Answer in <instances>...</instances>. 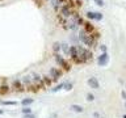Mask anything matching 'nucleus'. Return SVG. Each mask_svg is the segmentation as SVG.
I'll list each match as a JSON object with an SVG mask.
<instances>
[{
  "mask_svg": "<svg viewBox=\"0 0 126 118\" xmlns=\"http://www.w3.org/2000/svg\"><path fill=\"white\" fill-rule=\"evenodd\" d=\"M53 53H54V55L61 53V42H54L53 43Z\"/></svg>",
  "mask_w": 126,
  "mask_h": 118,
  "instance_id": "nucleus-18",
  "label": "nucleus"
},
{
  "mask_svg": "<svg viewBox=\"0 0 126 118\" xmlns=\"http://www.w3.org/2000/svg\"><path fill=\"white\" fill-rule=\"evenodd\" d=\"M83 30H84L87 34H92L93 31L96 30V28H94L89 21H84V24H83Z\"/></svg>",
  "mask_w": 126,
  "mask_h": 118,
  "instance_id": "nucleus-9",
  "label": "nucleus"
},
{
  "mask_svg": "<svg viewBox=\"0 0 126 118\" xmlns=\"http://www.w3.org/2000/svg\"><path fill=\"white\" fill-rule=\"evenodd\" d=\"M0 104H3V105H7V106H9V105H16L17 102L16 101H0Z\"/></svg>",
  "mask_w": 126,
  "mask_h": 118,
  "instance_id": "nucleus-23",
  "label": "nucleus"
},
{
  "mask_svg": "<svg viewBox=\"0 0 126 118\" xmlns=\"http://www.w3.org/2000/svg\"><path fill=\"white\" fill-rule=\"evenodd\" d=\"M51 1V5H53V8L55 11H59V8H61V4H59L58 0H50Z\"/></svg>",
  "mask_w": 126,
  "mask_h": 118,
  "instance_id": "nucleus-21",
  "label": "nucleus"
},
{
  "mask_svg": "<svg viewBox=\"0 0 126 118\" xmlns=\"http://www.w3.org/2000/svg\"><path fill=\"white\" fill-rule=\"evenodd\" d=\"M88 85L91 87V88H94V89H97L98 87H100V84H98V80L96 77H89L88 79Z\"/></svg>",
  "mask_w": 126,
  "mask_h": 118,
  "instance_id": "nucleus-13",
  "label": "nucleus"
},
{
  "mask_svg": "<svg viewBox=\"0 0 126 118\" xmlns=\"http://www.w3.org/2000/svg\"><path fill=\"white\" fill-rule=\"evenodd\" d=\"M76 49H78V57H79L81 63H88V62L92 60L93 53L89 49H85V47H83V46H76Z\"/></svg>",
  "mask_w": 126,
  "mask_h": 118,
  "instance_id": "nucleus-2",
  "label": "nucleus"
},
{
  "mask_svg": "<svg viewBox=\"0 0 126 118\" xmlns=\"http://www.w3.org/2000/svg\"><path fill=\"white\" fill-rule=\"evenodd\" d=\"M79 41L84 43V46H87L89 50L92 49V47L97 46V39H94L91 34H87L83 29L79 31Z\"/></svg>",
  "mask_w": 126,
  "mask_h": 118,
  "instance_id": "nucleus-1",
  "label": "nucleus"
},
{
  "mask_svg": "<svg viewBox=\"0 0 126 118\" xmlns=\"http://www.w3.org/2000/svg\"><path fill=\"white\" fill-rule=\"evenodd\" d=\"M54 59L57 60L58 66L63 70V72H64V71H70V70H71V63H70L68 60H66V59L63 58L61 54H55V55H54Z\"/></svg>",
  "mask_w": 126,
  "mask_h": 118,
  "instance_id": "nucleus-3",
  "label": "nucleus"
},
{
  "mask_svg": "<svg viewBox=\"0 0 126 118\" xmlns=\"http://www.w3.org/2000/svg\"><path fill=\"white\" fill-rule=\"evenodd\" d=\"M0 1H3V0H0Z\"/></svg>",
  "mask_w": 126,
  "mask_h": 118,
  "instance_id": "nucleus-36",
  "label": "nucleus"
},
{
  "mask_svg": "<svg viewBox=\"0 0 126 118\" xmlns=\"http://www.w3.org/2000/svg\"><path fill=\"white\" fill-rule=\"evenodd\" d=\"M70 58H71V60H72V63H75V64H81V62H80V59H79L78 57V49H76V45H74V46H70Z\"/></svg>",
  "mask_w": 126,
  "mask_h": 118,
  "instance_id": "nucleus-6",
  "label": "nucleus"
},
{
  "mask_svg": "<svg viewBox=\"0 0 126 118\" xmlns=\"http://www.w3.org/2000/svg\"><path fill=\"white\" fill-rule=\"evenodd\" d=\"M22 113H24V114H29V113H32V109L26 106V108H24V109H22Z\"/></svg>",
  "mask_w": 126,
  "mask_h": 118,
  "instance_id": "nucleus-24",
  "label": "nucleus"
},
{
  "mask_svg": "<svg viewBox=\"0 0 126 118\" xmlns=\"http://www.w3.org/2000/svg\"><path fill=\"white\" fill-rule=\"evenodd\" d=\"M124 118H126V114H124Z\"/></svg>",
  "mask_w": 126,
  "mask_h": 118,
  "instance_id": "nucleus-33",
  "label": "nucleus"
},
{
  "mask_svg": "<svg viewBox=\"0 0 126 118\" xmlns=\"http://www.w3.org/2000/svg\"><path fill=\"white\" fill-rule=\"evenodd\" d=\"M74 88V83L72 81H67V83H64V87H63V89L64 90H67V92H70L71 89Z\"/></svg>",
  "mask_w": 126,
  "mask_h": 118,
  "instance_id": "nucleus-19",
  "label": "nucleus"
},
{
  "mask_svg": "<svg viewBox=\"0 0 126 118\" xmlns=\"http://www.w3.org/2000/svg\"><path fill=\"white\" fill-rule=\"evenodd\" d=\"M87 100H88V101H93L94 100V96H93L92 93H88V94H87Z\"/></svg>",
  "mask_w": 126,
  "mask_h": 118,
  "instance_id": "nucleus-25",
  "label": "nucleus"
},
{
  "mask_svg": "<svg viewBox=\"0 0 126 118\" xmlns=\"http://www.w3.org/2000/svg\"><path fill=\"white\" fill-rule=\"evenodd\" d=\"M63 87H64V83H61V84L55 85L54 88H53V92H59L61 89H63Z\"/></svg>",
  "mask_w": 126,
  "mask_h": 118,
  "instance_id": "nucleus-22",
  "label": "nucleus"
},
{
  "mask_svg": "<svg viewBox=\"0 0 126 118\" xmlns=\"http://www.w3.org/2000/svg\"><path fill=\"white\" fill-rule=\"evenodd\" d=\"M71 109H72L74 110V112H76V113H83V112H84V109H83L81 108V106H79V105H71Z\"/></svg>",
  "mask_w": 126,
  "mask_h": 118,
  "instance_id": "nucleus-20",
  "label": "nucleus"
},
{
  "mask_svg": "<svg viewBox=\"0 0 126 118\" xmlns=\"http://www.w3.org/2000/svg\"><path fill=\"white\" fill-rule=\"evenodd\" d=\"M125 106H126V102H125Z\"/></svg>",
  "mask_w": 126,
  "mask_h": 118,
  "instance_id": "nucleus-35",
  "label": "nucleus"
},
{
  "mask_svg": "<svg viewBox=\"0 0 126 118\" xmlns=\"http://www.w3.org/2000/svg\"><path fill=\"white\" fill-rule=\"evenodd\" d=\"M93 117H94V118H100V114H98L97 112H94V113H93Z\"/></svg>",
  "mask_w": 126,
  "mask_h": 118,
  "instance_id": "nucleus-31",
  "label": "nucleus"
},
{
  "mask_svg": "<svg viewBox=\"0 0 126 118\" xmlns=\"http://www.w3.org/2000/svg\"><path fill=\"white\" fill-rule=\"evenodd\" d=\"M58 20H59V24H61V26L63 28V29H66L67 30V24H68V18H64V17H62L61 15L58 16Z\"/></svg>",
  "mask_w": 126,
  "mask_h": 118,
  "instance_id": "nucleus-15",
  "label": "nucleus"
},
{
  "mask_svg": "<svg viewBox=\"0 0 126 118\" xmlns=\"http://www.w3.org/2000/svg\"><path fill=\"white\" fill-rule=\"evenodd\" d=\"M11 90H13L16 93H22L25 92V87H24L21 79H13V80L11 81Z\"/></svg>",
  "mask_w": 126,
  "mask_h": 118,
  "instance_id": "nucleus-4",
  "label": "nucleus"
},
{
  "mask_svg": "<svg viewBox=\"0 0 126 118\" xmlns=\"http://www.w3.org/2000/svg\"><path fill=\"white\" fill-rule=\"evenodd\" d=\"M24 118H35V116H34V114H32V113H29V114H25Z\"/></svg>",
  "mask_w": 126,
  "mask_h": 118,
  "instance_id": "nucleus-27",
  "label": "nucleus"
},
{
  "mask_svg": "<svg viewBox=\"0 0 126 118\" xmlns=\"http://www.w3.org/2000/svg\"><path fill=\"white\" fill-rule=\"evenodd\" d=\"M59 11H61V16L64 18H70L71 16H72L74 13V9H71L68 4H63V5H61V8H59Z\"/></svg>",
  "mask_w": 126,
  "mask_h": 118,
  "instance_id": "nucleus-7",
  "label": "nucleus"
},
{
  "mask_svg": "<svg viewBox=\"0 0 126 118\" xmlns=\"http://www.w3.org/2000/svg\"><path fill=\"white\" fill-rule=\"evenodd\" d=\"M11 92V85L8 83H1L0 84V96H7Z\"/></svg>",
  "mask_w": 126,
  "mask_h": 118,
  "instance_id": "nucleus-10",
  "label": "nucleus"
},
{
  "mask_svg": "<svg viewBox=\"0 0 126 118\" xmlns=\"http://www.w3.org/2000/svg\"><path fill=\"white\" fill-rule=\"evenodd\" d=\"M61 53L66 54V55H68V53H70V46L67 45L66 42H62L61 43Z\"/></svg>",
  "mask_w": 126,
  "mask_h": 118,
  "instance_id": "nucleus-17",
  "label": "nucleus"
},
{
  "mask_svg": "<svg viewBox=\"0 0 126 118\" xmlns=\"http://www.w3.org/2000/svg\"><path fill=\"white\" fill-rule=\"evenodd\" d=\"M3 113H4V110H1V109H0V116H1Z\"/></svg>",
  "mask_w": 126,
  "mask_h": 118,
  "instance_id": "nucleus-32",
  "label": "nucleus"
},
{
  "mask_svg": "<svg viewBox=\"0 0 126 118\" xmlns=\"http://www.w3.org/2000/svg\"><path fill=\"white\" fill-rule=\"evenodd\" d=\"M46 1H50V0H46Z\"/></svg>",
  "mask_w": 126,
  "mask_h": 118,
  "instance_id": "nucleus-34",
  "label": "nucleus"
},
{
  "mask_svg": "<svg viewBox=\"0 0 126 118\" xmlns=\"http://www.w3.org/2000/svg\"><path fill=\"white\" fill-rule=\"evenodd\" d=\"M21 81H22L24 87H25V89H26V88H29V87H32V85H33V80H32L30 75H26V76H24V77L21 79Z\"/></svg>",
  "mask_w": 126,
  "mask_h": 118,
  "instance_id": "nucleus-12",
  "label": "nucleus"
},
{
  "mask_svg": "<svg viewBox=\"0 0 126 118\" xmlns=\"http://www.w3.org/2000/svg\"><path fill=\"white\" fill-rule=\"evenodd\" d=\"M100 50L102 51V53H106V46H105V45H101V46H100Z\"/></svg>",
  "mask_w": 126,
  "mask_h": 118,
  "instance_id": "nucleus-28",
  "label": "nucleus"
},
{
  "mask_svg": "<svg viewBox=\"0 0 126 118\" xmlns=\"http://www.w3.org/2000/svg\"><path fill=\"white\" fill-rule=\"evenodd\" d=\"M93 1L96 3L98 7H102V5H104V1H102V0H93Z\"/></svg>",
  "mask_w": 126,
  "mask_h": 118,
  "instance_id": "nucleus-26",
  "label": "nucleus"
},
{
  "mask_svg": "<svg viewBox=\"0 0 126 118\" xmlns=\"http://www.w3.org/2000/svg\"><path fill=\"white\" fill-rule=\"evenodd\" d=\"M59 1V4H61V5H63V4H67V1H68V0H58Z\"/></svg>",
  "mask_w": 126,
  "mask_h": 118,
  "instance_id": "nucleus-29",
  "label": "nucleus"
},
{
  "mask_svg": "<svg viewBox=\"0 0 126 118\" xmlns=\"http://www.w3.org/2000/svg\"><path fill=\"white\" fill-rule=\"evenodd\" d=\"M62 75H63V70L59 68V67H51L50 71H49V76L51 77L53 83H57L58 79L61 77Z\"/></svg>",
  "mask_w": 126,
  "mask_h": 118,
  "instance_id": "nucleus-5",
  "label": "nucleus"
},
{
  "mask_svg": "<svg viewBox=\"0 0 126 118\" xmlns=\"http://www.w3.org/2000/svg\"><path fill=\"white\" fill-rule=\"evenodd\" d=\"M33 98H32V97H26V98H22V100H21V105L24 106V108H26V106H29V105H32V104H33Z\"/></svg>",
  "mask_w": 126,
  "mask_h": 118,
  "instance_id": "nucleus-16",
  "label": "nucleus"
},
{
  "mask_svg": "<svg viewBox=\"0 0 126 118\" xmlns=\"http://www.w3.org/2000/svg\"><path fill=\"white\" fill-rule=\"evenodd\" d=\"M108 60H109V57H108V53H102L100 57L97 58V63H98V66H105L106 63H108Z\"/></svg>",
  "mask_w": 126,
  "mask_h": 118,
  "instance_id": "nucleus-11",
  "label": "nucleus"
},
{
  "mask_svg": "<svg viewBox=\"0 0 126 118\" xmlns=\"http://www.w3.org/2000/svg\"><path fill=\"white\" fill-rule=\"evenodd\" d=\"M121 96H122V98H125V100H126V92H125V90H122V92H121Z\"/></svg>",
  "mask_w": 126,
  "mask_h": 118,
  "instance_id": "nucleus-30",
  "label": "nucleus"
},
{
  "mask_svg": "<svg viewBox=\"0 0 126 118\" xmlns=\"http://www.w3.org/2000/svg\"><path fill=\"white\" fill-rule=\"evenodd\" d=\"M87 18L88 20H96V21H100L102 20V15L100 12H87Z\"/></svg>",
  "mask_w": 126,
  "mask_h": 118,
  "instance_id": "nucleus-8",
  "label": "nucleus"
},
{
  "mask_svg": "<svg viewBox=\"0 0 126 118\" xmlns=\"http://www.w3.org/2000/svg\"><path fill=\"white\" fill-rule=\"evenodd\" d=\"M42 81H43V84H45V87H50V85H53L54 83L53 80H51V77L49 76V75H42Z\"/></svg>",
  "mask_w": 126,
  "mask_h": 118,
  "instance_id": "nucleus-14",
  "label": "nucleus"
}]
</instances>
